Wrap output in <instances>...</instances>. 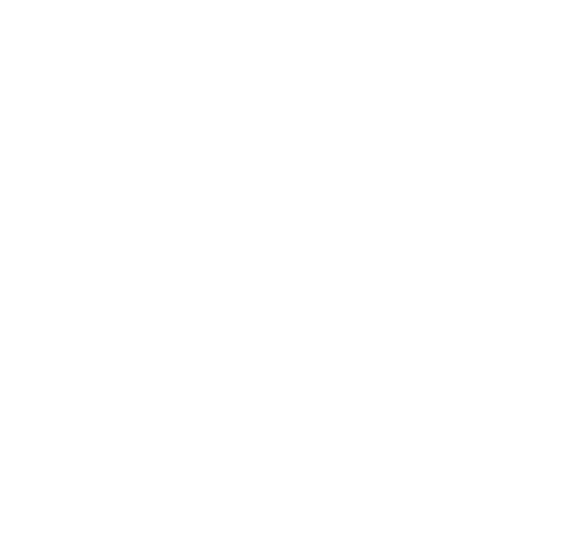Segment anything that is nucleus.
I'll list each match as a JSON object with an SVG mask.
<instances>
[]
</instances>
